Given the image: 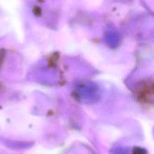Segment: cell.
I'll list each match as a JSON object with an SVG mask.
<instances>
[{
  "mask_svg": "<svg viewBox=\"0 0 154 154\" xmlns=\"http://www.w3.org/2000/svg\"><path fill=\"white\" fill-rule=\"evenodd\" d=\"M133 154H146L145 151L141 148H135L134 150Z\"/></svg>",
  "mask_w": 154,
  "mask_h": 154,
  "instance_id": "cell-1",
  "label": "cell"
}]
</instances>
